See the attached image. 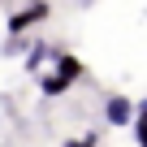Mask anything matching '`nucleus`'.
<instances>
[{
  "mask_svg": "<svg viewBox=\"0 0 147 147\" xmlns=\"http://www.w3.org/2000/svg\"><path fill=\"white\" fill-rule=\"evenodd\" d=\"M48 18H52V5H26V9H18V13L9 18V39L26 35L30 26H39V22H48Z\"/></svg>",
  "mask_w": 147,
  "mask_h": 147,
  "instance_id": "obj_1",
  "label": "nucleus"
},
{
  "mask_svg": "<svg viewBox=\"0 0 147 147\" xmlns=\"http://www.w3.org/2000/svg\"><path fill=\"white\" fill-rule=\"evenodd\" d=\"M52 74H56L61 82H69V87H74V82L87 74V65L74 56V52H56V56H52Z\"/></svg>",
  "mask_w": 147,
  "mask_h": 147,
  "instance_id": "obj_2",
  "label": "nucleus"
},
{
  "mask_svg": "<svg viewBox=\"0 0 147 147\" xmlns=\"http://www.w3.org/2000/svg\"><path fill=\"white\" fill-rule=\"evenodd\" d=\"M104 121H108V125H130V121H134V100L108 95V100H104Z\"/></svg>",
  "mask_w": 147,
  "mask_h": 147,
  "instance_id": "obj_3",
  "label": "nucleus"
},
{
  "mask_svg": "<svg viewBox=\"0 0 147 147\" xmlns=\"http://www.w3.org/2000/svg\"><path fill=\"white\" fill-rule=\"evenodd\" d=\"M134 147H147V100H138L134 104Z\"/></svg>",
  "mask_w": 147,
  "mask_h": 147,
  "instance_id": "obj_4",
  "label": "nucleus"
},
{
  "mask_svg": "<svg viewBox=\"0 0 147 147\" xmlns=\"http://www.w3.org/2000/svg\"><path fill=\"white\" fill-rule=\"evenodd\" d=\"M52 56H56V52H52L48 43H35V48L26 52V69H30V74H43V61H52Z\"/></svg>",
  "mask_w": 147,
  "mask_h": 147,
  "instance_id": "obj_5",
  "label": "nucleus"
},
{
  "mask_svg": "<svg viewBox=\"0 0 147 147\" xmlns=\"http://www.w3.org/2000/svg\"><path fill=\"white\" fill-rule=\"evenodd\" d=\"M39 91H43V100H56V95H65V91H69V82H61L56 74L48 69L43 78H39Z\"/></svg>",
  "mask_w": 147,
  "mask_h": 147,
  "instance_id": "obj_6",
  "label": "nucleus"
},
{
  "mask_svg": "<svg viewBox=\"0 0 147 147\" xmlns=\"http://www.w3.org/2000/svg\"><path fill=\"white\" fill-rule=\"evenodd\" d=\"M61 147H100V130H87V134H74V138H65Z\"/></svg>",
  "mask_w": 147,
  "mask_h": 147,
  "instance_id": "obj_7",
  "label": "nucleus"
}]
</instances>
